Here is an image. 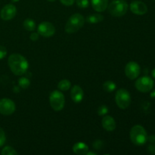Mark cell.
Returning <instances> with one entry per match:
<instances>
[{"instance_id": "27", "label": "cell", "mask_w": 155, "mask_h": 155, "mask_svg": "<svg viewBox=\"0 0 155 155\" xmlns=\"http://www.w3.org/2000/svg\"><path fill=\"white\" fill-rule=\"evenodd\" d=\"M7 54V50L2 45H0V60L4 58Z\"/></svg>"}, {"instance_id": "4", "label": "cell", "mask_w": 155, "mask_h": 155, "mask_svg": "<svg viewBox=\"0 0 155 155\" xmlns=\"http://www.w3.org/2000/svg\"><path fill=\"white\" fill-rule=\"evenodd\" d=\"M128 10V4L124 0H114L108 5V11L112 16L122 17Z\"/></svg>"}, {"instance_id": "26", "label": "cell", "mask_w": 155, "mask_h": 155, "mask_svg": "<svg viewBox=\"0 0 155 155\" xmlns=\"http://www.w3.org/2000/svg\"><path fill=\"white\" fill-rule=\"evenodd\" d=\"M6 140V137H5V132L0 127V147L2 146L3 145L5 144Z\"/></svg>"}, {"instance_id": "7", "label": "cell", "mask_w": 155, "mask_h": 155, "mask_svg": "<svg viewBox=\"0 0 155 155\" xmlns=\"http://www.w3.org/2000/svg\"><path fill=\"white\" fill-rule=\"evenodd\" d=\"M154 86V82L151 77L144 76V77H139L135 83L136 89L138 91L143 93L150 92L153 89Z\"/></svg>"}, {"instance_id": "30", "label": "cell", "mask_w": 155, "mask_h": 155, "mask_svg": "<svg viewBox=\"0 0 155 155\" xmlns=\"http://www.w3.org/2000/svg\"><path fill=\"white\" fill-rule=\"evenodd\" d=\"M97 153L95 152H92V151H88L87 153H86V155H96Z\"/></svg>"}, {"instance_id": "11", "label": "cell", "mask_w": 155, "mask_h": 155, "mask_svg": "<svg viewBox=\"0 0 155 155\" xmlns=\"http://www.w3.org/2000/svg\"><path fill=\"white\" fill-rule=\"evenodd\" d=\"M16 13V7L12 4H8L2 8L0 12V17L3 21H9L15 18Z\"/></svg>"}, {"instance_id": "1", "label": "cell", "mask_w": 155, "mask_h": 155, "mask_svg": "<svg viewBox=\"0 0 155 155\" xmlns=\"http://www.w3.org/2000/svg\"><path fill=\"white\" fill-rule=\"evenodd\" d=\"M8 64L12 73L17 76H21L25 74L29 68V63L27 59L17 53L9 56Z\"/></svg>"}, {"instance_id": "5", "label": "cell", "mask_w": 155, "mask_h": 155, "mask_svg": "<svg viewBox=\"0 0 155 155\" xmlns=\"http://www.w3.org/2000/svg\"><path fill=\"white\" fill-rule=\"evenodd\" d=\"M49 102L51 108L55 111H60L64 107L65 98L62 92L54 90L50 94Z\"/></svg>"}, {"instance_id": "22", "label": "cell", "mask_w": 155, "mask_h": 155, "mask_svg": "<svg viewBox=\"0 0 155 155\" xmlns=\"http://www.w3.org/2000/svg\"><path fill=\"white\" fill-rule=\"evenodd\" d=\"M2 155H15L18 154V152L11 146H5L2 151Z\"/></svg>"}, {"instance_id": "8", "label": "cell", "mask_w": 155, "mask_h": 155, "mask_svg": "<svg viewBox=\"0 0 155 155\" xmlns=\"http://www.w3.org/2000/svg\"><path fill=\"white\" fill-rule=\"evenodd\" d=\"M141 68L139 64L135 61H130L126 65L125 74L130 80H135L140 74Z\"/></svg>"}, {"instance_id": "21", "label": "cell", "mask_w": 155, "mask_h": 155, "mask_svg": "<svg viewBox=\"0 0 155 155\" xmlns=\"http://www.w3.org/2000/svg\"><path fill=\"white\" fill-rule=\"evenodd\" d=\"M18 84H19L20 87L24 89H26L30 86V81L27 77H21L19 80H18Z\"/></svg>"}, {"instance_id": "18", "label": "cell", "mask_w": 155, "mask_h": 155, "mask_svg": "<svg viewBox=\"0 0 155 155\" xmlns=\"http://www.w3.org/2000/svg\"><path fill=\"white\" fill-rule=\"evenodd\" d=\"M24 27L27 31H33L36 29V23L33 20L27 18L24 21Z\"/></svg>"}, {"instance_id": "10", "label": "cell", "mask_w": 155, "mask_h": 155, "mask_svg": "<svg viewBox=\"0 0 155 155\" xmlns=\"http://www.w3.org/2000/svg\"><path fill=\"white\" fill-rule=\"evenodd\" d=\"M38 33L44 37H51L55 33V28L54 25L50 22L44 21L39 24L37 28Z\"/></svg>"}, {"instance_id": "24", "label": "cell", "mask_w": 155, "mask_h": 155, "mask_svg": "<svg viewBox=\"0 0 155 155\" xmlns=\"http://www.w3.org/2000/svg\"><path fill=\"white\" fill-rule=\"evenodd\" d=\"M76 2H77V6L80 8H86L89 5V0H77Z\"/></svg>"}, {"instance_id": "2", "label": "cell", "mask_w": 155, "mask_h": 155, "mask_svg": "<svg viewBox=\"0 0 155 155\" xmlns=\"http://www.w3.org/2000/svg\"><path fill=\"white\" fill-rule=\"evenodd\" d=\"M130 136L132 142L134 145L139 146L145 145L148 140V134L146 130L141 125L134 126L130 130Z\"/></svg>"}, {"instance_id": "23", "label": "cell", "mask_w": 155, "mask_h": 155, "mask_svg": "<svg viewBox=\"0 0 155 155\" xmlns=\"http://www.w3.org/2000/svg\"><path fill=\"white\" fill-rule=\"evenodd\" d=\"M92 146H93V148H95V149L100 151V150L103 149V148H104V144L101 140H96L93 142Z\"/></svg>"}, {"instance_id": "32", "label": "cell", "mask_w": 155, "mask_h": 155, "mask_svg": "<svg viewBox=\"0 0 155 155\" xmlns=\"http://www.w3.org/2000/svg\"><path fill=\"white\" fill-rule=\"evenodd\" d=\"M151 75H152V77L155 79V68L154 70H153L152 72H151Z\"/></svg>"}, {"instance_id": "29", "label": "cell", "mask_w": 155, "mask_h": 155, "mask_svg": "<svg viewBox=\"0 0 155 155\" xmlns=\"http://www.w3.org/2000/svg\"><path fill=\"white\" fill-rule=\"evenodd\" d=\"M39 33H33L30 34V39H31L32 41H36L38 40V39H39Z\"/></svg>"}, {"instance_id": "3", "label": "cell", "mask_w": 155, "mask_h": 155, "mask_svg": "<svg viewBox=\"0 0 155 155\" xmlns=\"http://www.w3.org/2000/svg\"><path fill=\"white\" fill-rule=\"evenodd\" d=\"M85 24V19L82 15L76 13L70 17L65 25V31L68 33H74L83 27Z\"/></svg>"}, {"instance_id": "25", "label": "cell", "mask_w": 155, "mask_h": 155, "mask_svg": "<svg viewBox=\"0 0 155 155\" xmlns=\"http://www.w3.org/2000/svg\"><path fill=\"white\" fill-rule=\"evenodd\" d=\"M108 112V108L106 105H101L98 109V114L99 116H104V115L107 114Z\"/></svg>"}, {"instance_id": "28", "label": "cell", "mask_w": 155, "mask_h": 155, "mask_svg": "<svg viewBox=\"0 0 155 155\" xmlns=\"http://www.w3.org/2000/svg\"><path fill=\"white\" fill-rule=\"evenodd\" d=\"M61 2L66 6H71L74 3L75 0H60Z\"/></svg>"}, {"instance_id": "34", "label": "cell", "mask_w": 155, "mask_h": 155, "mask_svg": "<svg viewBox=\"0 0 155 155\" xmlns=\"http://www.w3.org/2000/svg\"><path fill=\"white\" fill-rule=\"evenodd\" d=\"M47 1L51 2H54V1H55V0H47Z\"/></svg>"}, {"instance_id": "31", "label": "cell", "mask_w": 155, "mask_h": 155, "mask_svg": "<svg viewBox=\"0 0 155 155\" xmlns=\"http://www.w3.org/2000/svg\"><path fill=\"white\" fill-rule=\"evenodd\" d=\"M151 98H155V89H154V90L151 92Z\"/></svg>"}, {"instance_id": "9", "label": "cell", "mask_w": 155, "mask_h": 155, "mask_svg": "<svg viewBox=\"0 0 155 155\" xmlns=\"http://www.w3.org/2000/svg\"><path fill=\"white\" fill-rule=\"evenodd\" d=\"M15 104L9 98H2L0 100V114L3 115H11L15 111Z\"/></svg>"}, {"instance_id": "17", "label": "cell", "mask_w": 155, "mask_h": 155, "mask_svg": "<svg viewBox=\"0 0 155 155\" xmlns=\"http://www.w3.org/2000/svg\"><path fill=\"white\" fill-rule=\"evenodd\" d=\"M104 20V17L99 14H94V15H91L87 17L86 21L89 24H98V23L101 22Z\"/></svg>"}, {"instance_id": "33", "label": "cell", "mask_w": 155, "mask_h": 155, "mask_svg": "<svg viewBox=\"0 0 155 155\" xmlns=\"http://www.w3.org/2000/svg\"><path fill=\"white\" fill-rule=\"evenodd\" d=\"M12 1L13 2H18L19 0H12Z\"/></svg>"}, {"instance_id": "14", "label": "cell", "mask_w": 155, "mask_h": 155, "mask_svg": "<svg viewBox=\"0 0 155 155\" xmlns=\"http://www.w3.org/2000/svg\"><path fill=\"white\" fill-rule=\"evenodd\" d=\"M103 128L108 132H112L116 128V122L111 116H105L101 120Z\"/></svg>"}, {"instance_id": "12", "label": "cell", "mask_w": 155, "mask_h": 155, "mask_svg": "<svg viewBox=\"0 0 155 155\" xmlns=\"http://www.w3.org/2000/svg\"><path fill=\"white\" fill-rule=\"evenodd\" d=\"M130 8V11L133 14L137 15H143L148 12V7L145 5V3L142 1H139V0L132 2Z\"/></svg>"}, {"instance_id": "15", "label": "cell", "mask_w": 155, "mask_h": 155, "mask_svg": "<svg viewBox=\"0 0 155 155\" xmlns=\"http://www.w3.org/2000/svg\"><path fill=\"white\" fill-rule=\"evenodd\" d=\"M92 6L98 12H102L107 9L108 0H91Z\"/></svg>"}, {"instance_id": "16", "label": "cell", "mask_w": 155, "mask_h": 155, "mask_svg": "<svg viewBox=\"0 0 155 155\" xmlns=\"http://www.w3.org/2000/svg\"><path fill=\"white\" fill-rule=\"evenodd\" d=\"M73 151L76 154L83 155L86 154V153L89 151V147L84 142H77L73 147Z\"/></svg>"}, {"instance_id": "6", "label": "cell", "mask_w": 155, "mask_h": 155, "mask_svg": "<svg viewBox=\"0 0 155 155\" xmlns=\"http://www.w3.org/2000/svg\"><path fill=\"white\" fill-rule=\"evenodd\" d=\"M115 101L118 107L121 109H127L131 104V96L127 89H120L115 95Z\"/></svg>"}, {"instance_id": "13", "label": "cell", "mask_w": 155, "mask_h": 155, "mask_svg": "<svg viewBox=\"0 0 155 155\" xmlns=\"http://www.w3.org/2000/svg\"><path fill=\"white\" fill-rule=\"evenodd\" d=\"M83 96H84V92H83V89H82L80 86L75 85L74 86H73V88L71 89V99H72L74 102H81L82 100H83Z\"/></svg>"}, {"instance_id": "20", "label": "cell", "mask_w": 155, "mask_h": 155, "mask_svg": "<svg viewBox=\"0 0 155 155\" xmlns=\"http://www.w3.org/2000/svg\"><path fill=\"white\" fill-rule=\"evenodd\" d=\"M71 83L68 80H62L58 84V88L61 91H68L71 88Z\"/></svg>"}, {"instance_id": "19", "label": "cell", "mask_w": 155, "mask_h": 155, "mask_svg": "<svg viewBox=\"0 0 155 155\" xmlns=\"http://www.w3.org/2000/svg\"><path fill=\"white\" fill-rule=\"evenodd\" d=\"M117 88V85L113 81H106L103 84V89L105 92H111L114 91Z\"/></svg>"}]
</instances>
